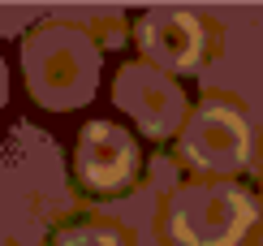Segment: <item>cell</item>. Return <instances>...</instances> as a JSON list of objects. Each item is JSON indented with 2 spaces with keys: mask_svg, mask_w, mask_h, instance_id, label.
Returning a JSON list of instances; mask_svg holds the SVG:
<instances>
[{
  "mask_svg": "<svg viewBox=\"0 0 263 246\" xmlns=\"http://www.w3.org/2000/svg\"><path fill=\"white\" fill-rule=\"evenodd\" d=\"M22 74L43 108H78L100 86V48L73 22H43L22 43Z\"/></svg>",
  "mask_w": 263,
  "mask_h": 246,
  "instance_id": "6da1fadb",
  "label": "cell"
},
{
  "mask_svg": "<svg viewBox=\"0 0 263 246\" xmlns=\"http://www.w3.org/2000/svg\"><path fill=\"white\" fill-rule=\"evenodd\" d=\"M250 225H255V203L233 182L185 186L168 203L173 246H242Z\"/></svg>",
  "mask_w": 263,
  "mask_h": 246,
  "instance_id": "7a4b0ae2",
  "label": "cell"
},
{
  "mask_svg": "<svg viewBox=\"0 0 263 246\" xmlns=\"http://www.w3.org/2000/svg\"><path fill=\"white\" fill-rule=\"evenodd\" d=\"M250 126L233 104H203L199 113L185 121L181 134V155L199 173H237L250 164Z\"/></svg>",
  "mask_w": 263,
  "mask_h": 246,
  "instance_id": "3957f363",
  "label": "cell"
},
{
  "mask_svg": "<svg viewBox=\"0 0 263 246\" xmlns=\"http://www.w3.org/2000/svg\"><path fill=\"white\" fill-rule=\"evenodd\" d=\"M73 173L91 195H121L138 177V143L117 121H91L73 147Z\"/></svg>",
  "mask_w": 263,
  "mask_h": 246,
  "instance_id": "277c9868",
  "label": "cell"
},
{
  "mask_svg": "<svg viewBox=\"0 0 263 246\" xmlns=\"http://www.w3.org/2000/svg\"><path fill=\"white\" fill-rule=\"evenodd\" d=\"M112 99L151 138H168L185 121V95L160 65H125L112 82Z\"/></svg>",
  "mask_w": 263,
  "mask_h": 246,
  "instance_id": "5b68a950",
  "label": "cell"
},
{
  "mask_svg": "<svg viewBox=\"0 0 263 246\" xmlns=\"http://www.w3.org/2000/svg\"><path fill=\"white\" fill-rule=\"evenodd\" d=\"M138 43L164 74H190L207 57V26L194 9L156 5L138 17Z\"/></svg>",
  "mask_w": 263,
  "mask_h": 246,
  "instance_id": "8992f818",
  "label": "cell"
},
{
  "mask_svg": "<svg viewBox=\"0 0 263 246\" xmlns=\"http://www.w3.org/2000/svg\"><path fill=\"white\" fill-rule=\"evenodd\" d=\"M57 246H125V242L112 225H73L57 238Z\"/></svg>",
  "mask_w": 263,
  "mask_h": 246,
  "instance_id": "52a82bcc",
  "label": "cell"
}]
</instances>
